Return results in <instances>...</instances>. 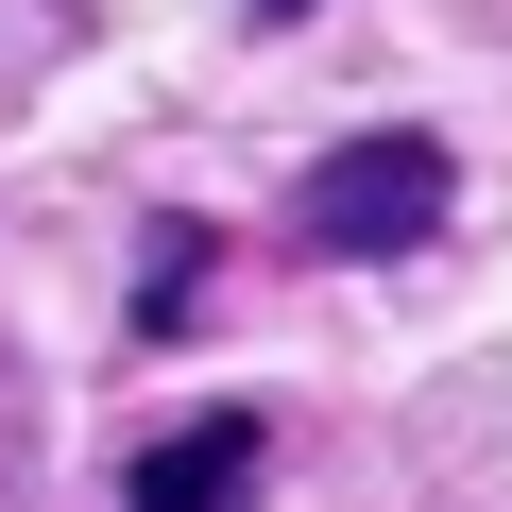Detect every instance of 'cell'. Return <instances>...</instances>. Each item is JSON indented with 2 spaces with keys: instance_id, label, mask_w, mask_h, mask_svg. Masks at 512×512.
Listing matches in <instances>:
<instances>
[{
  "instance_id": "1",
  "label": "cell",
  "mask_w": 512,
  "mask_h": 512,
  "mask_svg": "<svg viewBox=\"0 0 512 512\" xmlns=\"http://www.w3.org/2000/svg\"><path fill=\"white\" fill-rule=\"evenodd\" d=\"M444 188H461L444 137H410V120H393V137H342V154L308 171V256H410V239L444 222Z\"/></svg>"
},
{
  "instance_id": "2",
  "label": "cell",
  "mask_w": 512,
  "mask_h": 512,
  "mask_svg": "<svg viewBox=\"0 0 512 512\" xmlns=\"http://www.w3.org/2000/svg\"><path fill=\"white\" fill-rule=\"evenodd\" d=\"M256 478H274V427H256V410H205V427H171V444H137V478H120V512H239Z\"/></svg>"
},
{
  "instance_id": "3",
  "label": "cell",
  "mask_w": 512,
  "mask_h": 512,
  "mask_svg": "<svg viewBox=\"0 0 512 512\" xmlns=\"http://www.w3.org/2000/svg\"><path fill=\"white\" fill-rule=\"evenodd\" d=\"M256 18H291V0H256Z\"/></svg>"
}]
</instances>
